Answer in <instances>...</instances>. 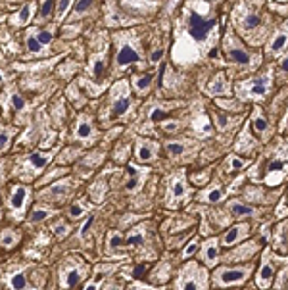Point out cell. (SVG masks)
<instances>
[{"mask_svg": "<svg viewBox=\"0 0 288 290\" xmlns=\"http://www.w3.org/2000/svg\"><path fill=\"white\" fill-rule=\"evenodd\" d=\"M235 25L238 29V33L246 37L250 43H258L256 41V35L260 33V29L263 31L265 29V22L262 18L260 12H256L254 8L250 6H238L236 12H235Z\"/></svg>", "mask_w": 288, "mask_h": 290, "instance_id": "1", "label": "cell"}, {"mask_svg": "<svg viewBox=\"0 0 288 290\" xmlns=\"http://www.w3.org/2000/svg\"><path fill=\"white\" fill-rule=\"evenodd\" d=\"M273 87V71L269 69L262 75H256L248 81L236 85V94L240 100H263Z\"/></svg>", "mask_w": 288, "mask_h": 290, "instance_id": "2", "label": "cell"}, {"mask_svg": "<svg viewBox=\"0 0 288 290\" xmlns=\"http://www.w3.org/2000/svg\"><path fill=\"white\" fill-rule=\"evenodd\" d=\"M223 50H225V56L231 64L238 67H248V66H254V60H256V54L246 48L242 45L240 39H236V35L229 29L227 35H225V41H223Z\"/></svg>", "mask_w": 288, "mask_h": 290, "instance_id": "3", "label": "cell"}, {"mask_svg": "<svg viewBox=\"0 0 288 290\" xmlns=\"http://www.w3.org/2000/svg\"><path fill=\"white\" fill-rule=\"evenodd\" d=\"M252 275V265H235V267H217L213 273V285L229 289V287H238L246 283Z\"/></svg>", "mask_w": 288, "mask_h": 290, "instance_id": "4", "label": "cell"}, {"mask_svg": "<svg viewBox=\"0 0 288 290\" xmlns=\"http://www.w3.org/2000/svg\"><path fill=\"white\" fill-rule=\"evenodd\" d=\"M208 275L198 264H186L177 277V290H206Z\"/></svg>", "mask_w": 288, "mask_h": 290, "instance_id": "5", "label": "cell"}, {"mask_svg": "<svg viewBox=\"0 0 288 290\" xmlns=\"http://www.w3.org/2000/svg\"><path fill=\"white\" fill-rule=\"evenodd\" d=\"M217 27V18L215 16H204L200 12H192L188 16V31L192 35V39H196L200 43L208 41L211 37V33Z\"/></svg>", "mask_w": 288, "mask_h": 290, "instance_id": "6", "label": "cell"}, {"mask_svg": "<svg viewBox=\"0 0 288 290\" xmlns=\"http://www.w3.org/2000/svg\"><path fill=\"white\" fill-rule=\"evenodd\" d=\"M140 60V52L136 48V43H134L133 37L125 35L119 39V45H117V54H115V67L117 69H125L131 64L138 62Z\"/></svg>", "mask_w": 288, "mask_h": 290, "instance_id": "7", "label": "cell"}, {"mask_svg": "<svg viewBox=\"0 0 288 290\" xmlns=\"http://www.w3.org/2000/svg\"><path fill=\"white\" fill-rule=\"evenodd\" d=\"M31 198V190L29 186L25 185H12L10 186V198H8V206H10V211L12 215L20 221L25 213V208H27V202Z\"/></svg>", "mask_w": 288, "mask_h": 290, "instance_id": "8", "label": "cell"}, {"mask_svg": "<svg viewBox=\"0 0 288 290\" xmlns=\"http://www.w3.org/2000/svg\"><path fill=\"white\" fill-rule=\"evenodd\" d=\"M131 108V96H129V87L125 83H117L111 90V117H121L129 112Z\"/></svg>", "mask_w": 288, "mask_h": 290, "instance_id": "9", "label": "cell"}, {"mask_svg": "<svg viewBox=\"0 0 288 290\" xmlns=\"http://www.w3.org/2000/svg\"><path fill=\"white\" fill-rule=\"evenodd\" d=\"M273 279H275V256L269 250H265L260 269H258V275H256V285L260 289H269Z\"/></svg>", "mask_w": 288, "mask_h": 290, "instance_id": "10", "label": "cell"}, {"mask_svg": "<svg viewBox=\"0 0 288 290\" xmlns=\"http://www.w3.org/2000/svg\"><path fill=\"white\" fill-rule=\"evenodd\" d=\"M190 192L188 188V183L183 171L175 173L171 181H169V192H167V206H177V202H181L183 198H186Z\"/></svg>", "mask_w": 288, "mask_h": 290, "instance_id": "11", "label": "cell"}, {"mask_svg": "<svg viewBox=\"0 0 288 290\" xmlns=\"http://www.w3.org/2000/svg\"><path fill=\"white\" fill-rule=\"evenodd\" d=\"M85 273H87V265H83V264H69L60 273V285L64 289H71V287H75V285H79L83 281Z\"/></svg>", "mask_w": 288, "mask_h": 290, "instance_id": "12", "label": "cell"}, {"mask_svg": "<svg viewBox=\"0 0 288 290\" xmlns=\"http://www.w3.org/2000/svg\"><path fill=\"white\" fill-rule=\"evenodd\" d=\"M287 48H288V22L283 23L273 33V37L269 39V43H267V54L269 56H281Z\"/></svg>", "mask_w": 288, "mask_h": 290, "instance_id": "13", "label": "cell"}, {"mask_svg": "<svg viewBox=\"0 0 288 290\" xmlns=\"http://www.w3.org/2000/svg\"><path fill=\"white\" fill-rule=\"evenodd\" d=\"M200 260L206 267H215L219 264V242L217 238H208L202 244V254Z\"/></svg>", "mask_w": 288, "mask_h": 290, "instance_id": "14", "label": "cell"}, {"mask_svg": "<svg viewBox=\"0 0 288 290\" xmlns=\"http://www.w3.org/2000/svg\"><path fill=\"white\" fill-rule=\"evenodd\" d=\"M248 233H250V225L248 223L233 225L231 229L225 231V235L221 237V246L229 248V246L238 244V242H242L244 238H248Z\"/></svg>", "mask_w": 288, "mask_h": 290, "instance_id": "15", "label": "cell"}, {"mask_svg": "<svg viewBox=\"0 0 288 290\" xmlns=\"http://www.w3.org/2000/svg\"><path fill=\"white\" fill-rule=\"evenodd\" d=\"M287 171H288V158L287 156L275 158L273 163L269 165V171H267V185L281 183V179L287 175Z\"/></svg>", "mask_w": 288, "mask_h": 290, "instance_id": "16", "label": "cell"}, {"mask_svg": "<svg viewBox=\"0 0 288 290\" xmlns=\"http://www.w3.org/2000/svg\"><path fill=\"white\" fill-rule=\"evenodd\" d=\"M134 154H136V159L140 163H148V161L157 158V144H154L152 140H146V138H138Z\"/></svg>", "mask_w": 288, "mask_h": 290, "instance_id": "17", "label": "cell"}, {"mask_svg": "<svg viewBox=\"0 0 288 290\" xmlns=\"http://www.w3.org/2000/svg\"><path fill=\"white\" fill-rule=\"evenodd\" d=\"M227 210L233 217L236 219H246V217H254L258 215V210L252 206V204H246L242 200H231L227 204Z\"/></svg>", "mask_w": 288, "mask_h": 290, "instance_id": "18", "label": "cell"}, {"mask_svg": "<svg viewBox=\"0 0 288 290\" xmlns=\"http://www.w3.org/2000/svg\"><path fill=\"white\" fill-rule=\"evenodd\" d=\"M96 136V129L92 125V119L89 115H81L77 119V125H75V138L79 140H90Z\"/></svg>", "mask_w": 288, "mask_h": 290, "instance_id": "19", "label": "cell"}, {"mask_svg": "<svg viewBox=\"0 0 288 290\" xmlns=\"http://www.w3.org/2000/svg\"><path fill=\"white\" fill-rule=\"evenodd\" d=\"M208 92L211 96H231V83L227 81L225 73H217L213 81L208 85Z\"/></svg>", "mask_w": 288, "mask_h": 290, "instance_id": "20", "label": "cell"}, {"mask_svg": "<svg viewBox=\"0 0 288 290\" xmlns=\"http://www.w3.org/2000/svg\"><path fill=\"white\" fill-rule=\"evenodd\" d=\"M54 152H33L27 156V171H43L46 165L52 161Z\"/></svg>", "mask_w": 288, "mask_h": 290, "instance_id": "21", "label": "cell"}, {"mask_svg": "<svg viewBox=\"0 0 288 290\" xmlns=\"http://www.w3.org/2000/svg\"><path fill=\"white\" fill-rule=\"evenodd\" d=\"M33 12H35V4H33V2H25V4H22V6L18 8V12L12 16V23H14L16 27L27 25V23L31 22V18H33Z\"/></svg>", "mask_w": 288, "mask_h": 290, "instance_id": "22", "label": "cell"}, {"mask_svg": "<svg viewBox=\"0 0 288 290\" xmlns=\"http://www.w3.org/2000/svg\"><path fill=\"white\" fill-rule=\"evenodd\" d=\"M252 127H254V131L260 134V136H265L269 133V119H267V115L263 113V110H260V108H256L254 110V115H252Z\"/></svg>", "mask_w": 288, "mask_h": 290, "instance_id": "23", "label": "cell"}, {"mask_svg": "<svg viewBox=\"0 0 288 290\" xmlns=\"http://www.w3.org/2000/svg\"><path fill=\"white\" fill-rule=\"evenodd\" d=\"M225 196H227V190L215 185V186H209V188H206L204 192H200L198 200L208 202V204H217V202L225 200Z\"/></svg>", "mask_w": 288, "mask_h": 290, "instance_id": "24", "label": "cell"}, {"mask_svg": "<svg viewBox=\"0 0 288 290\" xmlns=\"http://www.w3.org/2000/svg\"><path fill=\"white\" fill-rule=\"evenodd\" d=\"M71 190V181L69 179H64V181H58V183H54L46 192H43V196H48V198H62V196H66L67 192Z\"/></svg>", "mask_w": 288, "mask_h": 290, "instance_id": "25", "label": "cell"}, {"mask_svg": "<svg viewBox=\"0 0 288 290\" xmlns=\"http://www.w3.org/2000/svg\"><path fill=\"white\" fill-rule=\"evenodd\" d=\"M20 238H22L20 231L6 229V231H2V233H0V246H2V248H6V250H12L14 246L20 242Z\"/></svg>", "mask_w": 288, "mask_h": 290, "instance_id": "26", "label": "cell"}, {"mask_svg": "<svg viewBox=\"0 0 288 290\" xmlns=\"http://www.w3.org/2000/svg\"><path fill=\"white\" fill-rule=\"evenodd\" d=\"M256 250H258V244L256 242H248V244L244 246H238L235 252H229V256H227V260H246V258H252L254 254H256Z\"/></svg>", "mask_w": 288, "mask_h": 290, "instance_id": "27", "label": "cell"}, {"mask_svg": "<svg viewBox=\"0 0 288 290\" xmlns=\"http://www.w3.org/2000/svg\"><path fill=\"white\" fill-rule=\"evenodd\" d=\"M8 285H10V289L12 290H35L33 289V285L29 283V279H27V275L25 273H14L12 277H10V281H8Z\"/></svg>", "mask_w": 288, "mask_h": 290, "instance_id": "28", "label": "cell"}, {"mask_svg": "<svg viewBox=\"0 0 288 290\" xmlns=\"http://www.w3.org/2000/svg\"><path fill=\"white\" fill-rule=\"evenodd\" d=\"M152 81H154V73H146V75H138L134 77L133 81V87L138 94H144L146 90L152 87Z\"/></svg>", "mask_w": 288, "mask_h": 290, "instance_id": "29", "label": "cell"}, {"mask_svg": "<svg viewBox=\"0 0 288 290\" xmlns=\"http://www.w3.org/2000/svg\"><path fill=\"white\" fill-rule=\"evenodd\" d=\"M188 146H192V144H190V142H183V140L169 142V144H167V154L171 158H181L188 150Z\"/></svg>", "mask_w": 288, "mask_h": 290, "instance_id": "30", "label": "cell"}, {"mask_svg": "<svg viewBox=\"0 0 288 290\" xmlns=\"http://www.w3.org/2000/svg\"><path fill=\"white\" fill-rule=\"evenodd\" d=\"M52 213H54L52 210H46V208H35V210L31 211V215H29V221H31V223L45 221V219H48Z\"/></svg>", "mask_w": 288, "mask_h": 290, "instance_id": "31", "label": "cell"}, {"mask_svg": "<svg viewBox=\"0 0 288 290\" xmlns=\"http://www.w3.org/2000/svg\"><path fill=\"white\" fill-rule=\"evenodd\" d=\"M92 75L94 77H100L102 73H104V69H106V54H100V56H94L92 58Z\"/></svg>", "mask_w": 288, "mask_h": 290, "instance_id": "32", "label": "cell"}, {"mask_svg": "<svg viewBox=\"0 0 288 290\" xmlns=\"http://www.w3.org/2000/svg\"><path fill=\"white\" fill-rule=\"evenodd\" d=\"M142 242H144V231L142 229H133L125 238L127 246H140Z\"/></svg>", "mask_w": 288, "mask_h": 290, "instance_id": "33", "label": "cell"}, {"mask_svg": "<svg viewBox=\"0 0 288 290\" xmlns=\"http://www.w3.org/2000/svg\"><path fill=\"white\" fill-rule=\"evenodd\" d=\"M56 10V2H41V10H39V22H46L52 18Z\"/></svg>", "mask_w": 288, "mask_h": 290, "instance_id": "34", "label": "cell"}, {"mask_svg": "<svg viewBox=\"0 0 288 290\" xmlns=\"http://www.w3.org/2000/svg\"><path fill=\"white\" fill-rule=\"evenodd\" d=\"M250 161L246 159H240L238 156H229V159H227V167H229V171L233 173V171H238V169H244L246 165H248Z\"/></svg>", "mask_w": 288, "mask_h": 290, "instance_id": "35", "label": "cell"}, {"mask_svg": "<svg viewBox=\"0 0 288 290\" xmlns=\"http://www.w3.org/2000/svg\"><path fill=\"white\" fill-rule=\"evenodd\" d=\"M10 138H12V131H10L6 125L0 123V152L8 150V146H10Z\"/></svg>", "mask_w": 288, "mask_h": 290, "instance_id": "36", "label": "cell"}, {"mask_svg": "<svg viewBox=\"0 0 288 290\" xmlns=\"http://www.w3.org/2000/svg\"><path fill=\"white\" fill-rule=\"evenodd\" d=\"M85 211H87V208L83 206V202H73V204L69 206V210H67V215H69L71 219H79Z\"/></svg>", "mask_w": 288, "mask_h": 290, "instance_id": "37", "label": "cell"}, {"mask_svg": "<svg viewBox=\"0 0 288 290\" xmlns=\"http://www.w3.org/2000/svg\"><path fill=\"white\" fill-rule=\"evenodd\" d=\"M106 246H108V250H119L123 246V237L119 233H110L108 240H106Z\"/></svg>", "mask_w": 288, "mask_h": 290, "instance_id": "38", "label": "cell"}, {"mask_svg": "<svg viewBox=\"0 0 288 290\" xmlns=\"http://www.w3.org/2000/svg\"><path fill=\"white\" fill-rule=\"evenodd\" d=\"M27 48L33 52V54H39L41 50H43V45L37 41V37H35V33H27Z\"/></svg>", "mask_w": 288, "mask_h": 290, "instance_id": "39", "label": "cell"}, {"mask_svg": "<svg viewBox=\"0 0 288 290\" xmlns=\"http://www.w3.org/2000/svg\"><path fill=\"white\" fill-rule=\"evenodd\" d=\"M217 104L225 110H235V112H240V108H242L240 100H217Z\"/></svg>", "mask_w": 288, "mask_h": 290, "instance_id": "40", "label": "cell"}, {"mask_svg": "<svg viewBox=\"0 0 288 290\" xmlns=\"http://www.w3.org/2000/svg\"><path fill=\"white\" fill-rule=\"evenodd\" d=\"M92 6H94V2H90V0L73 2V10H75V14H77V16H79V14H85V12H89V10H92Z\"/></svg>", "mask_w": 288, "mask_h": 290, "instance_id": "41", "label": "cell"}, {"mask_svg": "<svg viewBox=\"0 0 288 290\" xmlns=\"http://www.w3.org/2000/svg\"><path fill=\"white\" fill-rule=\"evenodd\" d=\"M71 6H73V2H58V4H56V10H54V12H56V18L62 20Z\"/></svg>", "mask_w": 288, "mask_h": 290, "instance_id": "42", "label": "cell"}, {"mask_svg": "<svg viewBox=\"0 0 288 290\" xmlns=\"http://www.w3.org/2000/svg\"><path fill=\"white\" fill-rule=\"evenodd\" d=\"M10 100H12V106H14V110H16V112H22V110H25V100H23V96H20L18 92H14V94L10 96Z\"/></svg>", "mask_w": 288, "mask_h": 290, "instance_id": "43", "label": "cell"}, {"mask_svg": "<svg viewBox=\"0 0 288 290\" xmlns=\"http://www.w3.org/2000/svg\"><path fill=\"white\" fill-rule=\"evenodd\" d=\"M35 37H37V41L41 43V45H50L52 43V35H50V31H46V29H41V31H37L35 33Z\"/></svg>", "mask_w": 288, "mask_h": 290, "instance_id": "44", "label": "cell"}, {"mask_svg": "<svg viewBox=\"0 0 288 290\" xmlns=\"http://www.w3.org/2000/svg\"><path fill=\"white\" fill-rule=\"evenodd\" d=\"M213 117H215V125H217V129L225 131V129L229 127V117H227V115H223L221 112H215L213 113Z\"/></svg>", "mask_w": 288, "mask_h": 290, "instance_id": "45", "label": "cell"}, {"mask_svg": "<svg viewBox=\"0 0 288 290\" xmlns=\"http://www.w3.org/2000/svg\"><path fill=\"white\" fill-rule=\"evenodd\" d=\"M169 115V112H165V110H161V108H154L152 112H150V121H161V119H165Z\"/></svg>", "mask_w": 288, "mask_h": 290, "instance_id": "46", "label": "cell"}, {"mask_svg": "<svg viewBox=\"0 0 288 290\" xmlns=\"http://www.w3.org/2000/svg\"><path fill=\"white\" fill-rule=\"evenodd\" d=\"M196 250H198V238H194V240H192L190 244H188V246H186V248H184V252H183V256H184V258H190V256H192V254H194Z\"/></svg>", "mask_w": 288, "mask_h": 290, "instance_id": "47", "label": "cell"}, {"mask_svg": "<svg viewBox=\"0 0 288 290\" xmlns=\"http://www.w3.org/2000/svg\"><path fill=\"white\" fill-rule=\"evenodd\" d=\"M54 233H56L58 238H64L67 233H69V227H67L66 223H58L56 227H54Z\"/></svg>", "mask_w": 288, "mask_h": 290, "instance_id": "48", "label": "cell"}, {"mask_svg": "<svg viewBox=\"0 0 288 290\" xmlns=\"http://www.w3.org/2000/svg\"><path fill=\"white\" fill-rule=\"evenodd\" d=\"M279 71L285 73V75H288V54L281 58V62H279Z\"/></svg>", "mask_w": 288, "mask_h": 290, "instance_id": "49", "label": "cell"}, {"mask_svg": "<svg viewBox=\"0 0 288 290\" xmlns=\"http://www.w3.org/2000/svg\"><path fill=\"white\" fill-rule=\"evenodd\" d=\"M161 56H163V50H161V48H156V52H152V54H150V62H152V64H157V62H159V58H161Z\"/></svg>", "mask_w": 288, "mask_h": 290, "instance_id": "50", "label": "cell"}, {"mask_svg": "<svg viewBox=\"0 0 288 290\" xmlns=\"http://www.w3.org/2000/svg\"><path fill=\"white\" fill-rule=\"evenodd\" d=\"M163 129H165L167 133H175V131H177V123H175V121H165V123H163Z\"/></svg>", "mask_w": 288, "mask_h": 290, "instance_id": "51", "label": "cell"}, {"mask_svg": "<svg viewBox=\"0 0 288 290\" xmlns=\"http://www.w3.org/2000/svg\"><path fill=\"white\" fill-rule=\"evenodd\" d=\"M144 269H146V265H144V264H142V265H136V267H134V271H133V277H134V279H136V277H142Z\"/></svg>", "mask_w": 288, "mask_h": 290, "instance_id": "52", "label": "cell"}, {"mask_svg": "<svg viewBox=\"0 0 288 290\" xmlns=\"http://www.w3.org/2000/svg\"><path fill=\"white\" fill-rule=\"evenodd\" d=\"M129 290H163V289H152V287H144V285H134Z\"/></svg>", "mask_w": 288, "mask_h": 290, "instance_id": "53", "label": "cell"}, {"mask_svg": "<svg viewBox=\"0 0 288 290\" xmlns=\"http://www.w3.org/2000/svg\"><path fill=\"white\" fill-rule=\"evenodd\" d=\"M281 131L283 133H288V112L285 115V119H283V123H281Z\"/></svg>", "mask_w": 288, "mask_h": 290, "instance_id": "54", "label": "cell"}, {"mask_svg": "<svg viewBox=\"0 0 288 290\" xmlns=\"http://www.w3.org/2000/svg\"><path fill=\"white\" fill-rule=\"evenodd\" d=\"M85 290H98V279L96 281H90L89 285L85 287Z\"/></svg>", "mask_w": 288, "mask_h": 290, "instance_id": "55", "label": "cell"}, {"mask_svg": "<svg viewBox=\"0 0 288 290\" xmlns=\"http://www.w3.org/2000/svg\"><path fill=\"white\" fill-rule=\"evenodd\" d=\"M2 83H4V75L0 73V85H2Z\"/></svg>", "mask_w": 288, "mask_h": 290, "instance_id": "56", "label": "cell"}, {"mask_svg": "<svg viewBox=\"0 0 288 290\" xmlns=\"http://www.w3.org/2000/svg\"><path fill=\"white\" fill-rule=\"evenodd\" d=\"M0 219H2V211H0Z\"/></svg>", "mask_w": 288, "mask_h": 290, "instance_id": "57", "label": "cell"}]
</instances>
